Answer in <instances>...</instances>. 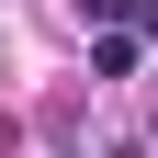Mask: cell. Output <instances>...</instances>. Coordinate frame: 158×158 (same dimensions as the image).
Returning a JSON list of instances; mask_svg holds the SVG:
<instances>
[{
    "label": "cell",
    "instance_id": "6da1fadb",
    "mask_svg": "<svg viewBox=\"0 0 158 158\" xmlns=\"http://www.w3.org/2000/svg\"><path fill=\"white\" fill-rule=\"evenodd\" d=\"M90 79H135V34H90Z\"/></svg>",
    "mask_w": 158,
    "mask_h": 158
}]
</instances>
